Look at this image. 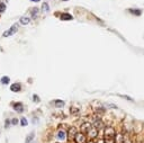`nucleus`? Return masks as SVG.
<instances>
[{
	"mask_svg": "<svg viewBox=\"0 0 144 143\" xmlns=\"http://www.w3.org/2000/svg\"><path fill=\"white\" fill-rule=\"evenodd\" d=\"M116 135V130L113 126H105L104 127V136L105 140H115Z\"/></svg>",
	"mask_w": 144,
	"mask_h": 143,
	"instance_id": "1",
	"label": "nucleus"
},
{
	"mask_svg": "<svg viewBox=\"0 0 144 143\" xmlns=\"http://www.w3.org/2000/svg\"><path fill=\"white\" fill-rule=\"evenodd\" d=\"M63 1H68V0H63Z\"/></svg>",
	"mask_w": 144,
	"mask_h": 143,
	"instance_id": "30",
	"label": "nucleus"
},
{
	"mask_svg": "<svg viewBox=\"0 0 144 143\" xmlns=\"http://www.w3.org/2000/svg\"><path fill=\"white\" fill-rule=\"evenodd\" d=\"M71 113L73 114V115H77V114L79 113V109H75L74 107H72V108H71Z\"/></svg>",
	"mask_w": 144,
	"mask_h": 143,
	"instance_id": "21",
	"label": "nucleus"
},
{
	"mask_svg": "<svg viewBox=\"0 0 144 143\" xmlns=\"http://www.w3.org/2000/svg\"><path fill=\"white\" fill-rule=\"evenodd\" d=\"M73 141L75 143H87V136H86L84 133H82V132H80V133L78 132V134L75 135Z\"/></svg>",
	"mask_w": 144,
	"mask_h": 143,
	"instance_id": "2",
	"label": "nucleus"
},
{
	"mask_svg": "<svg viewBox=\"0 0 144 143\" xmlns=\"http://www.w3.org/2000/svg\"><path fill=\"white\" fill-rule=\"evenodd\" d=\"M34 139V133H29V135L26 138V143H30Z\"/></svg>",
	"mask_w": 144,
	"mask_h": 143,
	"instance_id": "16",
	"label": "nucleus"
},
{
	"mask_svg": "<svg viewBox=\"0 0 144 143\" xmlns=\"http://www.w3.org/2000/svg\"><path fill=\"white\" fill-rule=\"evenodd\" d=\"M42 8H43V11H45V12H47V11H49V10H50V8H49V5H47L46 2H44V3H43Z\"/></svg>",
	"mask_w": 144,
	"mask_h": 143,
	"instance_id": "18",
	"label": "nucleus"
},
{
	"mask_svg": "<svg viewBox=\"0 0 144 143\" xmlns=\"http://www.w3.org/2000/svg\"><path fill=\"white\" fill-rule=\"evenodd\" d=\"M16 32H17V24H16V25H14V26H11V28H10V29L6 30V32L3 33V36H5V37L11 36L12 34H15Z\"/></svg>",
	"mask_w": 144,
	"mask_h": 143,
	"instance_id": "7",
	"label": "nucleus"
},
{
	"mask_svg": "<svg viewBox=\"0 0 144 143\" xmlns=\"http://www.w3.org/2000/svg\"><path fill=\"white\" fill-rule=\"evenodd\" d=\"M33 100H34V101H36V103H38V101H40L38 96H37V95H34V96H33Z\"/></svg>",
	"mask_w": 144,
	"mask_h": 143,
	"instance_id": "22",
	"label": "nucleus"
},
{
	"mask_svg": "<svg viewBox=\"0 0 144 143\" xmlns=\"http://www.w3.org/2000/svg\"><path fill=\"white\" fill-rule=\"evenodd\" d=\"M9 124H10V121L7 120V121H6V127H8V126H9Z\"/></svg>",
	"mask_w": 144,
	"mask_h": 143,
	"instance_id": "27",
	"label": "nucleus"
},
{
	"mask_svg": "<svg viewBox=\"0 0 144 143\" xmlns=\"http://www.w3.org/2000/svg\"><path fill=\"white\" fill-rule=\"evenodd\" d=\"M106 143H115V140H105Z\"/></svg>",
	"mask_w": 144,
	"mask_h": 143,
	"instance_id": "25",
	"label": "nucleus"
},
{
	"mask_svg": "<svg viewBox=\"0 0 144 143\" xmlns=\"http://www.w3.org/2000/svg\"><path fill=\"white\" fill-rule=\"evenodd\" d=\"M77 134H78V131H77V128H75L74 126L69 127V130H68V139H69L70 141L74 140V138H75V135H77Z\"/></svg>",
	"mask_w": 144,
	"mask_h": 143,
	"instance_id": "4",
	"label": "nucleus"
},
{
	"mask_svg": "<svg viewBox=\"0 0 144 143\" xmlns=\"http://www.w3.org/2000/svg\"><path fill=\"white\" fill-rule=\"evenodd\" d=\"M11 123H12V124H14V125H16V124H17V123H18V121H17V120H16V118H14V120H12V121H11Z\"/></svg>",
	"mask_w": 144,
	"mask_h": 143,
	"instance_id": "26",
	"label": "nucleus"
},
{
	"mask_svg": "<svg viewBox=\"0 0 144 143\" xmlns=\"http://www.w3.org/2000/svg\"><path fill=\"white\" fill-rule=\"evenodd\" d=\"M54 105H55L56 107H63L64 106V101H62V100H55L54 101Z\"/></svg>",
	"mask_w": 144,
	"mask_h": 143,
	"instance_id": "13",
	"label": "nucleus"
},
{
	"mask_svg": "<svg viewBox=\"0 0 144 143\" xmlns=\"http://www.w3.org/2000/svg\"><path fill=\"white\" fill-rule=\"evenodd\" d=\"M98 131H99V130H97L96 127L92 126V127H91V130L87 133V134H88V136H89V139H90V140H94V139L97 138V136H98Z\"/></svg>",
	"mask_w": 144,
	"mask_h": 143,
	"instance_id": "5",
	"label": "nucleus"
},
{
	"mask_svg": "<svg viewBox=\"0 0 144 143\" xmlns=\"http://www.w3.org/2000/svg\"><path fill=\"white\" fill-rule=\"evenodd\" d=\"M94 126V125L92 124H90V123H87V122H86V123H83L81 125V132L82 133H84V134H87L89 131L91 130V127Z\"/></svg>",
	"mask_w": 144,
	"mask_h": 143,
	"instance_id": "6",
	"label": "nucleus"
},
{
	"mask_svg": "<svg viewBox=\"0 0 144 143\" xmlns=\"http://www.w3.org/2000/svg\"><path fill=\"white\" fill-rule=\"evenodd\" d=\"M30 12H32V16L34 17V18H36V17H37V14H38V9H37V8H33Z\"/></svg>",
	"mask_w": 144,
	"mask_h": 143,
	"instance_id": "17",
	"label": "nucleus"
},
{
	"mask_svg": "<svg viewBox=\"0 0 144 143\" xmlns=\"http://www.w3.org/2000/svg\"><path fill=\"white\" fill-rule=\"evenodd\" d=\"M72 18H73V17H72L70 14H62V15H61V19L62 20H72Z\"/></svg>",
	"mask_w": 144,
	"mask_h": 143,
	"instance_id": "10",
	"label": "nucleus"
},
{
	"mask_svg": "<svg viewBox=\"0 0 144 143\" xmlns=\"http://www.w3.org/2000/svg\"><path fill=\"white\" fill-rule=\"evenodd\" d=\"M30 1H35V2H38L40 0H30Z\"/></svg>",
	"mask_w": 144,
	"mask_h": 143,
	"instance_id": "28",
	"label": "nucleus"
},
{
	"mask_svg": "<svg viewBox=\"0 0 144 143\" xmlns=\"http://www.w3.org/2000/svg\"><path fill=\"white\" fill-rule=\"evenodd\" d=\"M14 109L18 113H23L24 112V108H23V104L20 103H17V104H14Z\"/></svg>",
	"mask_w": 144,
	"mask_h": 143,
	"instance_id": "8",
	"label": "nucleus"
},
{
	"mask_svg": "<svg viewBox=\"0 0 144 143\" xmlns=\"http://www.w3.org/2000/svg\"><path fill=\"white\" fill-rule=\"evenodd\" d=\"M96 116V118H95V121H94V127H96L97 130H100V128H102L104 127V122L101 121V118L99 117L100 115H95Z\"/></svg>",
	"mask_w": 144,
	"mask_h": 143,
	"instance_id": "3",
	"label": "nucleus"
},
{
	"mask_svg": "<svg viewBox=\"0 0 144 143\" xmlns=\"http://www.w3.org/2000/svg\"><path fill=\"white\" fill-rule=\"evenodd\" d=\"M10 89H11V91H14V93H17V91L20 90V84L19 83H14V84H11Z\"/></svg>",
	"mask_w": 144,
	"mask_h": 143,
	"instance_id": "9",
	"label": "nucleus"
},
{
	"mask_svg": "<svg viewBox=\"0 0 144 143\" xmlns=\"http://www.w3.org/2000/svg\"><path fill=\"white\" fill-rule=\"evenodd\" d=\"M29 18L28 17H20V24H23V25H27V24L29 23Z\"/></svg>",
	"mask_w": 144,
	"mask_h": 143,
	"instance_id": "11",
	"label": "nucleus"
},
{
	"mask_svg": "<svg viewBox=\"0 0 144 143\" xmlns=\"http://www.w3.org/2000/svg\"><path fill=\"white\" fill-rule=\"evenodd\" d=\"M20 124H22V126H26V125H27V120H26L25 117L22 118V121H20Z\"/></svg>",
	"mask_w": 144,
	"mask_h": 143,
	"instance_id": "20",
	"label": "nucleus"
},
{
	"mask_svg": "<svg viewBox=\"0 0 144 143\" xmlns=\"http://www.w3.org/2000/svg\"><path fill=\"white\" fill-rule=\"evenodd\" d=\"M129 12H131V14H134V15H136V16H140V15L142 14L141 10H138V9H129Z\"/></svg>",
	"mask_w": 144,
	"mask_h": 143,
	"instance_id": "14",
	"label": "nucleus"
},
{
	"mask_svg": "<svg viewBox=\"0 0 144 143\" xmlns=\"http://www.w3.org/2000/svg\"><path fill=\"white\" fill-rule=\"evenodd\" d=\"M95 143H106V142H105V140H102V139H98V141Z\"/></svg>",
	"mask_w": 144,
	"mask_h": 143,
	"instance_id": "24",
	"label": "nucleus"
},
{
	"mask_svg": "<svg viewBox=\"0 0 144 143\" xmlns=\"http://www.w3.org/2000/svg\"><path fill=\"white\" fill-rule=\"evenodd\" d=\"M5 9H6V5L3 2L0 3V12H3L5 11Z\"/></svg>",
	"mask_w": 144,
	"mask_h": 143,
	"instance_id": "19",
	"label": "nucleus"
},
{
	"mask_svg": "<svg viewBox=\"0 0 144 143\" xmlns=\"http://www.w3.org/2000/svg\"><path fill=\"white\" fill-rule=\"evenodd\" d=\"M9 81H10L9 77H2V78H1V83H2V84H7V83H9Z\"/></svg>",
	"mask_w": 144,
	"mask_h": 143,
	"instance_id": "15",
	"label": "nucleus"
},
{
	"mask_svg": "<svg viewBox=\"0 0 144 143\" xmlns=\"http://www.w3.org/2000/svg\"><path fill=\"white\" fill-rule=\"evenodd\" d=\"M87 143H95V142L92 141V140H90V141H89V142H87Z\"/></svg>",
	"mask_w": 144,
	"mask_h": 143,
	"instance_id": "29",
	"label": "nucleus"
},
{
	"mask_svg": "<svg viewBox=\"0 0 144 143\" xmlns=\"http://www.w3.org/2000/svg\"><path fill=\"white\" fill-rule=\"evenodd\" d=\"M122 143H132V142H131V140H129L128 138H125V136H124V140H123Z\"/></svg>",
	"mask_w": 144,
	"mask_h": 143,
	"instance_id": "23",
	"label": "nucleus"
},
{
	"mask_svg": "<svg viewBox=\"0 0 144 143\" xmlns=\"http://www.w3.org/2000/svg\"><path fill=\"white\" fill-rule=\"evenodd\" d=\"M57 138L61 139V140H64V139H66V132H64L63 130L59 131V134H57Z\"/></svg>",
	"mask_w": 144,
	"mask_h": 143,
	"instance_id": "12",
	"label": "nucleus"
}]
</instances>
